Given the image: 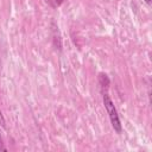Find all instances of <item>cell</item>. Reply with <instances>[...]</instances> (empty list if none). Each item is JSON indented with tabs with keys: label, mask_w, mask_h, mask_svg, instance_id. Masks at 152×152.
I'll return each instance as SVG.
<instances>
[{
	"label": "cell",
	"mask_w": 152,
	"mask_h": 152,
	"mask_svg": "<svg viewBox=\"0 0 152 152\" xmlns=\"http://www.w3.org/2000/svg\"><path fill=\"white\" fill-rule=\"evenodd\" d=\"M103 104H104V108H106V110L108 113V116L110 119V122H112V126H113L114 131L116 133H121L122 126H121V122H120L116 108H115V106H114V103H113V101H112V99L109 97L108 94L103 95Z\"/></svg>",
	"instance_id": "6da1fadb"
},
{
	"label": "cell",
	"mask_w": 152,
	"mask_h": 152,
	"mask_svg": "<svg viewBox=\"0 0 152 152\" xmlns=\"http://www.w3.org/2000/svg\"><path fill=\"white\" fill-rule=\"evenodd\" d=\"M99 83H100V86L102 88H108L110 81H109V77L107 76V74H104V72H100L99 74Z\"/></svg>",
	"instance_id": "7a4b0ae2"
},
{
	"label": "cell",
	"mask_w": 152,
	"mask_h": 152,
	"mask_svg": "<svg viewBox=\"0 0 152 152\" xmlns=\"http://www.w3.org/2000/svg\"><path fill=\"white\" fill-rule=\"evenodd\" d=\"M0 124H1V126H2V127H5V120H4V118H2L1 112H0Z\"/></svg>",
	"instance_id": "3957f363"
},
{
	"label": "cell",
	"mask_w": 152,
	"mask_h": 152,
	"mask_svg": "<svg viewBox=\"0 0 152 152\" xmlns=\"http://www.w3.org/2000/svg\"><path fill=\"white\" fill-rule=\"evenodd\" d=\"M0 150H5V147L2 146V140H1V137H0Z\"/></svg>",
	"instance_id": "277c9868"
},
{
	"label": "cell",
	"mask_w": 152,
	"mask_h": 152,
	"mask_svg": "<svg viewBox=\"0 0 152 152\" xmlns=\"http://www.w3.org/2000/svg\"><path fill=\"white\" fill-rule=\"evenodd\" d=\"M144 1H145V2H146L148 6H150V5H151V2H152V0H144Z\"/></svg>",
	"instance_id": "5b68a950"
}]
</instances>
